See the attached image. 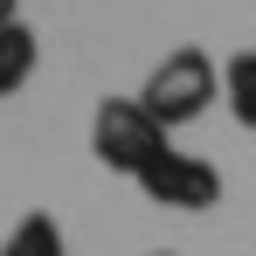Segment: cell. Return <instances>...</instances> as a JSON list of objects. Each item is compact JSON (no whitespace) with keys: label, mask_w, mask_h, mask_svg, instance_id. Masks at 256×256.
I'll return each instance as SVG.
<instances>
[{"label":"cell","mask_w":256,"mask_h":256,"mask_svg":"<svg viewBox=\"0 0 256 256\" xmlns=\"http://www.w3.org/2000/svg\"><path fill=\"white\" fill-rule=\"evenodd\" d=\"M35 62H42V42H35V28L28 21H7L0 28V97H14V90L35 76Z\"/></svg>","instance_id":"277c9868"},{"label":"cell","mask_w":256,"mask_h":256,"mask_svg":"<svg viewBox=\"0 0 256 256\" xmlns=\"http://www.w3.org/2000/svg\"><path fill=\"white\" fill-rule=\"evenodd\" d=\"M214 90H222V70H214L208 48H173L166 62L146 76L138 104H146V118L160 132H173V125H194V118L214 104Z\"/></svg>","instance_id":"6da1fadb"},{"label":"cell","mask_w":256,"mask_h":256,"mask_svg":"<svg viewBox=\"0 0 256 256\" xmlns=\"http://www.w3.org/2000/svg\"><path fill=\"white\" fill-rule=\"evenodd\" d=\"M138 194L152 201V208H180V214H201L222 201V173L208 166V160H194V152H160L152 166L138 173Z\"/></svg>","instance_id":"3957f363"},{"label":"cell","mask_w":256,"mask_h":256,"mask_svg":"<svg viewBox=\"0 0 256 256\" xmlns=\"http://www.w3.org/2000/svg\"><path fill=\"white\" fill-rule=\"evenodd\" d=\"M222 97H228L236 125L256 132V56H228V70H222Z\"/></svg>","instance_id":"8992f818"},{"label":"cell","mask_w":256,"mask_h":256,"mask_svg":"<svg viewBox=\"0 0 256 256\" xmlns=\"http://www.w3.org/2000/svg\"><path fill=\"white\" fill-rule=\"evenodd\" d=\"M90 152H97L111 173H132V180H138V173L166 152V132L146 118L138 97H104L97 118H90Z\"/></svg>","instance_id":"7a4b0ae2"},{"label":"cell","mask_w":256,"mask_h":256,"mask_svg":"<svg viewBox=\"0 0 256 256\" xmlns=\"http://www.w3.org/2000/svg\"><path fill=\"white\" fill-rule=\"evenodd\" d=\"M7 21H21V14H14V0H0V28H7Z\"/></svg>","instance_id":"52a82bcc"},{"label":"cell","mask_w":256,"mask_h":256,"mask_svg":"<svg viewBox=\"0 0 256 256\" xmlns=\"http://www.w3.org/2000/svg\"><path fill=\"white\" fill-rule=\"evenodd\" d=\"M0 256H70L62 222H56V214H21V228L0 242Z\"/></svg>","instance_id":"5b68a950"}]
</instances>
